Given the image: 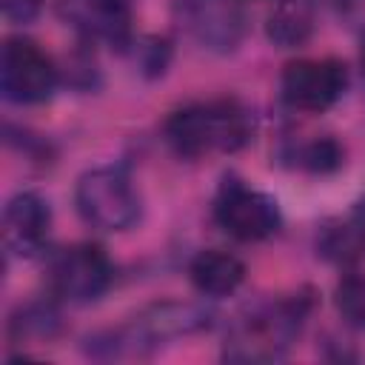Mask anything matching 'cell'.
<instances>
[{
    "label": "cell",
    "instance_id": "cell-1",
    "mask_svg": "<svg viewBox=\"0 0 365 365\" xmlns=\"http://www.w3.org/2000/svg\"><path fill=\"white\" fill-rule=\"evenodd\" d=\"M254 134L251 114L237 100H217L180 108L165 123V140L180 157H202L208 151H240Z\"/></svg>",
    "mask_w": 365,
    "mask_h": 365
},
{
    "label": "cell",
    "instance_id": "cell-2",
    "mask_svg": "<svg viewBox=\"0 0 365 365\" xmlns=\"http://www.w3.org/2000/svg\"><path fill=\"white\" fill-rule=\"evenodd\" d=\"M308 314L305 297H288L254 308L242 317L222 345V359L228 362H274L285 356L291 342L299 336Z\"/></svg>",
    "mask_w": 365,
    "mask_h": 365
},
{
    "label": "cell",
    "instance_id": "cell-3",
    "mask_svg": "<svg viewBox=\"0 0 365 365\" xmlns=\"http://www.w3.org/2000/svg\"><path fill=\"white\" fill-rule=\"evenodd\" d=\"M80 217L100 231H125L140 217V197L120 168H91L77 180Z\"/></svg>",
    "mask_w": 365,
    "mask_h": 365
},
{
    "label": "cell",
    "instance_id": "cell-4",
    "mask_svg": "<svg viewBox=\"0 0 365 365\" xmlns=\"http://www.w3.org/2000/svg\"><path fill=\"white\" fill-rule=\"evenodd\" d=\"M174 17L197 46L214 54L234 51L248 29L242 0H174Z\"/></svg>",
    "mask_w": 365,
    "mask_h": 365
},
{
    "label": "cell",
    "instance_id": "cell-5",
    "mask_svg": "<svg viewBox=\"0 0 365 365\" xmlns=\"http://www.w3.org/2000/svg\"><path fill=\"white\" fill-rule=\"evenodd\" d=\"M57 68L51 57L26 37H11L0 57V88L3 97L20 106L43 103L54 94Z\"/></svg>",
    "mask_w": 365,
    "mask_h": 365
},
{
    "label": "cell",
    "instance_id": "cell-6",
    "mask_svg": "<svg viewBox=\"0 0 365 365\" xmlns=\"http://www.w3.org/2000/svg\"><path fill=\"white\" fill-rule=\"evenodd\" d=\"M214 217L225 234L242 242H259L279 228V205L274 197L248 188L240 180H225L217 202Z\"/></svg>",
    "mask_w": 365,
    "mask_h": 365
},
{
    "label": "cell",
    "instance_id": "cell-7",
    "mask_svg": "<svg viewBox=\"0 0 365 365\" xmlns=\"http://www.w3.org/2000/svg\"><path fill=\"white\" fill-rule=\"evenodd\" d=\"M114 268L100 245L77 242L63 248L51 262V288L68 302H91L111 285Z\"/></svg>",
    "mask_w": 365,
    "mask_h": 365
},
{
    "label": "cell",
    "instance_id": "cell-8",
    "mask_svg": "<svg viewBox=\"0 0 365 365\" xmlns=\"http://www.w3.org/2000/svg\"><path fill=\"white\" fill-rule=\"evenodd\" d=\"M348 86L345 63L325 60H297L282 71V100L297 111H325L331 108Z\"/></svg>",
    "mask_w": 365,
    "mask_h": 365
},
{
    "label": "cell",
    "instance_id": "cell-9",
    "mask_svg": "<svg viewBox=\"0 0 365 365\" xmlns=\"http://www.w3.org/2000/svg\"><path fill=\"white\" fill-rule=\"evenodd\" d=\"M208 311L202 305H191V302H160L145 308L134 325L117 336H111V348L128 345L131 351H140L145 345H157L160 339H171V336H182V334H194L200 328L208 325Z\"/></svg>",
    "mask_w": 365,
    "mask_h": 365
},
{
    "label": "cell",
    "instance_id": "cell-10",
    "mask_svg": "<svg viewBox=\"0 0 365 365\" xmlns=\"http://www.w3.org/2000/svg\"><path fill=\"white\" fill-rule=\"evenodd\" d=\"M48 225H51V211L40 194L23 191L11 197L3 208V242L9 251L20 257H31L46 245Z\"/></svg>",
    "mask_w": 365,
    "mask_h": 365
},
{
    "label": "cell",
    "instance_id": "cell-11",
    "mask_svg": "<svg viewBox=\"0 0 365 365\" xmlns=\"http://www.w3.org/2000/svg\"><path fill=\"white\" fill-rule=\"evenodd\" d=\"M60 14L86 37L125 46L131 34L128 0H60Z\"/></svg>",
    "mask_w": 365,
    "mask_h": 365
},
{
    "label": "cell",
    "instance_id": "cell-12",
    "mask_svg": "<svg viewBox=\"0 0 365 365\" xmlns=\"http://www.w3.org/2000/svg\"><path fill=\"white\" fill-rule=\"evenodd\" d=\"M188 277L200 294L208 297H228L245 279V265L240 257L222 248H205L191 259Z\"/></svg>",
    "mask_w": 365,
    "mask_h": 365
},
{
    "label": "cell",
    "instance_id": "cell-13",
    "mask_svg": "<svg viewBox=\"0 0 365 365\" xmlns=\"http://www.w3.org/2000/svg\"><path fill=\"white\" fill-rule=\"evenodd\" d=\"M314 31V3L311 0H279L268 20L265 34L279 48H297L302 46Z\"/></svg>",
    "mask_w": 365,
    "mask_h": 365
},
{
    "label": "cell",
    "instance_id": "cell-14",
    "mask_svg": "<svg viewBox=\"0 0 365 365\" xmlns=\"http://www.w3.org/2000/svg\"><path fill=\"white\" fill-rule=\"evenodd\" d=\"M336 311L354 328H365V274H348L334 291Z\"/></svg>",
    "mask_w": 365,
    "mask_h": 365
},
{
    "label": "cell",
    "instance_id": "cell-15",
    "mask_svg": "<svg viewBox=\"0 0 365 365\" xmlns=\"http://www.w3.org/2000/svg\"><path fill=\"white\" fill-rule=\"evenodd\" d=\"M297 160H299V165H302L305 171H311V174H331V171H336V168L342 165L345 151H342V145H339L336 140L319 137V140L302 145L299 154H297Z\"/></svg>",
    "mask_w": 365,
    "mask_h": 365
},
{
    "label": "cell",
    "instance_id": "cell-16",
    "mask_svg": "<svg viewBox=\"0 0 365 365\" xmlns=\"http://www.w3.org/2000/svg\"><path fill=\"white\" fill-rule=\"evenodd\" d=\"M60 328V317L51 305L46 302H37V305H29L23 308L14 319H11V331L14 334H34V336H51L54 331Z\"/></svg>",
    "mask_w": 365,
    "mask_h": 365
},
{
    "label": "cell",
    "instance_id": "cell-17",
    "mask_svg": "<svg viewBox=\"0 0 365 365\" xmlns=\"http://www.w3.org/2000/svg\"><path fill=\"white\" fill-rule=\"evenodd\" d=\"M43 3L46 0H0V9L9 23H29L40 14Z\"/></svg>",
    "mask_w": 365,
    "mask_h": 365
},
{
    "label": "cell",
    "instance_id": "cell-18",
    "mask_svg": "<svg viewBox=\"0 0 365 365\" xmlns=\"http://www.w3.org/2000/svg\"><path fill=\"white\" fill-rule=\"evenodd\" d=\"M348 231L359 248V254H365V200H359L351 211V220H348Z\"/></svg>",
    "mask_w": 365,
    "mask_h": 365
},
{
    "label": "cell",
    "instance_id": "cell-19",
    "mask_svg": "<svg viewBox=\"0 0 365 365\" xmlns=\"http://www.w3.org/2000/svg\"><path fill=\"white\" fill-rule=\"evenodd\" d=\"M325 3H328V6H334V9H342V11H345V9H351L356 0H325Z\"/></svg>",
    "mask_w": 365,
    "mask_h": 365
},
{
    "label": "cell",
    "instance_id": "cell-20",
    "mask_svg": "<svg viewBox=\"0 0 365 365\" xmlns=\"http://www.w3.org/2000/svg\"><path fill=\"white\" fill-rule=\"evenodd\" d=\"M359 60H362V71H365V40H362V54H359Z\"/></svg>",
    "mask_w": 365,
    "mask_h": 365
}]
</instances>
